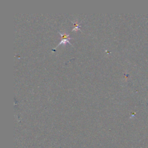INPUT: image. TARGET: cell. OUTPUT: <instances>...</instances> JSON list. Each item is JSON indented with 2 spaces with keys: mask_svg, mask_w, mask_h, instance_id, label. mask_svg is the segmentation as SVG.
<instances>
[{
  "mask_svg": "<svg viewBox=\"0 0 148 148\" xmlns=\"http://www.w3.org/2000/svg\"><path fill=\"white\" fill-rule=\"evenodd\" d=\"M58 32H59V34L61 35V41L60 42V43H59V45H57V46H56V49L57 47H59L60 45H61V44L66 45L67 43H69L70 45H71V46H72V44L70 42V39H72L73 38L70 37V34H68V33L66 32H59V31Z\"/></svg>",
  "mask_w": 148,
  "mask_h": 148,
  "instance_id": "obj_1",
  "label": "cell"
},
{
  "mask_svg": "<svg viewBox=\"0 0 148 148\" xmlns=\"http://www.w3.org/2000/svg\"><path fill=\"white\" fill-rule=\"evenodd\" d=\"M72 23H73V24H74V27H73V29H72V31L77 32L78 31H80L82 32V31L80 30L81 26H80V24L78 23L77 21L76 22H72Z\"/></svg>",
  "mask_w": 148,
  "mask_h": 148,
  "instance_id": "obj_2",
  "label": "cell"
}]
</instances>
